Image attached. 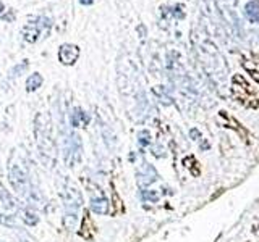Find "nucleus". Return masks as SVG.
Listing matches in <instances>:
<instances>
[{"mask_svg":"<svg viewBox=\"0 0 259 242\" xmlns=\"http://www.w3.org/2000/svg\"><path fill=\"white\" fill-rule=\"evenodd\" d=\"M9 179L12 182L15 192L28 202V205H34V207H42L44 203H41V194L38 189L31 186L30 179V170H28L26 163L21 158H18L15 153L12 155V160L9 163Z\"/></svg>","mask_w":259,"mask_h":242,"instance_id":"f257e3e1","label":"nucleus"},{"mask_svg":"<svg viewBox=\"0 0 259 242\" xmlns=\"http://www.w3.org/2000/svg\"><path fill=\"white\" fill-rule=\"evenodd\" d=\"M196 52L199 54L201 63H203L207 75L215 79H224L227 75V67L222 55L215 50V47L209 41L201 42V47H196Z\"/></svg>","mask_w":259,"mask_h":242,"instance_id":"f03ea898","label":"nucleus"},{"mask_svg":"<svg viewBox=\"0 0 259 242\" xmlns=\"http://www.w3.org/2000/svg\"><path fill=\"white\" fill-rule=\"evenodd\" d=\"M230 92H232V97L238 102L240 105L246 107V108L259 107V94L246 83V79H244L241 75H235L232 78Z\"/></svg>","mask_w":259,"mask_h":242,"instance_id":"7ed1b4c3","label":"nucleus"},{"mask_svg":"<svg viewBox=\"0 0 259 242\" xmlns=\"http://www.w3.org/2000/svg\"><path fill=\"white\" fill-rule=\"evenodd\" d=\"M63 202H65V228L73 231L75 226L78 224V215L83 207V195L80 194V190L75 187H67L63 192Z\"/></svg>","mask_w":259,"mask_h":242,"instance_id":"20e7f679","label":"nucleus"},{"mask_svg":"<svg viewBox=\"0 0 259 242\" xmlns=\"http://www.w3.org/2000/svg\"><path fill=\"white\" fill-rule=\"evenodd\" d=\"M18 213H20V207L15 197L0 184V224L7 226V228H17Z\"/></svg>","mask_w":259,"mask_h":242,"instance_id":"39448f33","label":"nucleus"},{"mask_svg":"<svg viewBox=\"0 0 259 242\" xmlns=\"http://www.w3.org/2000/svg\"><path fill=\"white\" fill-rule=\"evenodd\" d=\"M36 136H38V147L42 160L50 166L55 160V142L52 139V129H50L49 120L44 124H36Z\"/></svg>","mask_w":259,"mask_h":242,"instance_id":"423d86ee","label":"nucleus"},{"mask_svg":"<svg viewBox=\"0 0 259 242\" xmlns=\"http://www.w3.org/2000/svg\"><path fill=\"white\" fill-rule=\"evenodd\" d=\"M80 57V47L73 44H63L59 50V60L63 65H73Z\"/></svg>","mask_w":259,"mask_h":242,"instance_id":"0eeeda50","label":"nucleus"},{"mask_svg":"<svg viewBox=\"0 0 259 242\" xmlns=\"http://www.w3.org/2000/svg\"><path fill=\"white\" fill-rule=\"evenodd\" d=\"M219 5L220 13L228 23H235V2L236 0H215Z\"/></svg>","mask_w":259,"mask_h":242,"instance_id":"6e6552de","label":"nucleus"},{"mask_svg":"<svg viewBox=\"0 0 259 242\" xmlns=\"http://www.w3.org/2000/svg\"><path fill=\"white\" fill-rule=\"evenodd\" d=\"M89 123V116L86 115L81 108H75L73 113H70V124L75 128H80V126H86Z\"/></svg>","mask_w":259,"mask_h":242,"instance_id":"1a4fd4ad","label":"nucleus"},{"mask_svg":"<svg viewBox=\"0 0 259 242\" xmlns=\"http://www.w3.org/2000/svg\"><path fill=\"white\" fill-rule=\"evenodd\" d=\"M244 15L251 23H259V0H251L244 7Z\"/></svg>","mask_w":259,"mask_h":242,"instance_id":"9d476101","label":"nucleus"},{"mask_svg":"<svg viewBox=\"0 0 259 242\" xmlns=\"http://www.w3.org/2000/svg\"><path fill=\"white\" fill-rule=\"evenodd\" d=\"M219 116H220L222 120H227V126H225V128H232V129H235L238 134H243V137L246 136V131H244L243 124H240L238 121H236V120L233 118V116H230L227 112H220Z\"/></svg>","mask_w":259,"mask_h":242,"instance_id":"9b49d317","label":"nucleus"},{"mask_svg":"<svg viewBox=\"0 0 259 242\" xmlns=\"http://www.w3.org/2000/svg\"><path fill=\"white\" fill-rule=\"evenodd\" d=\"M91 210L97 215H105L107 210H109V202H107L105 197H97V199L91 200Z\"/></svg>","mask_w":259,"mask_h":242,"instance_id":"f8f14e48","label":"nucleus"},{"mask_svg":"<svg viewBox=\"0 0 259 242\" xmlns=\"http://www.w3.org/2000/svg\"><path fill=\"white\" fill-rule=\"evenodd\" d=\"M42 83H44V79H42V76L39 75V73H33V75L28 78V81H26V91L28 92L38 91L39 87L42 86Z\"/></svg>","mask_w":259,"mask_h":242,"instance_id":"ddd939ff","label":"nucleus"},{"mask_svg":"<svg viewBox=\"0 0 259 242\" xmlns=\"http://www.w3.org/2000/svg\"><path fill=\"white\" fill-rule=\"evenodd\" d=\"M21 219H23L25 224H28V226H36L39 223V216L36 215L30 207L21 211Z\"/></svg>","mask_w":259,"mask_h":242,"instance_id":"4468645a","label":"nucleus"},{"mask_svg":"<svg viewBox=\"0 0 259 242\" xmlns=\"http://www.w3.org/2000/svg\"><path fill=\"white\" fill-rule=\"evenodd\" d=\"M28 67H30V62H28V60H23L21 63H18L17 67L12 68V71H10V78L15 79V78H18V76H21V75H23V73L28 70Z\"/></svg>","mask_w":259,"mask_h":242,"instance_id":"2eb2a0df","label":"nucleus"},{"mask_svg":"<svg viewBox=\"0 0 259 242\" xmlns=\"http://www.w3.org/2000/svg\"><path fill=\"white\" fill-rule=\"evenodd\" d=\"M7 12H12V10H7L5 5L0 4V18H4V20H7V21H12V20H13V15H12V13L7 15Z\"/></svg>","mask_w":259,"mask_h":242,"instance_id":"dca6fc26","label":"nucleus"},{"mask_svg":"<svg viewBox=\"0 0 259 242\" xmlns=\"http://www.w3.org/2000/svg\"><path fill=\"white\" fill-rule=\"evenodd\" d=\"M80 4L81 5H91V4H94V0H80Z\"/></svg>","mask_w":259,"mask_h":242,"instance_id":"f3484780","label":"nucleus"}]
</instances>
